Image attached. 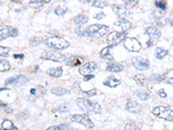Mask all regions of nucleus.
I'll return each instance as SVG.
<instances>
[{"mask_svg":"<svg viewBox=\"0 0 173 130\" xmlns=\"http://www.w3.org/2000/svg\"><path fill=\"white\" fill-rule=\"evenodd\" d=\"M44 44L55 50H64L69 46V43L61 36H50L44 41Z\"/></svg>","mask_w":173,"mask_h":130,"instance_id":"nucleus-2","label":"nucleus"},{"mask_svg":"<svg viewBox=\"0 0 173 130\" xmlns=\"http://www.w3.org/2000/svg\"><path fill=\"white\" fill-rule=\"evenodd\" d=\"M2 128L4 130H12V129H16V127L14 126V124L12 123V121H10L9 120H5L3 122H2Z\"/></svg>","mask_w":173,"mask_h":130,"instance_id":"nucleus-26","label":"nucleus"},{"mask_svg":"<svg viewBox=\"0 0 173 130\" xmlns=\"http://www.w3.org/2000/svg\"><path fill=\"white\" fill-rule=\"evenodd\" d=\"M18 35V30L9 25H0V41L7 37H15Z\"/></svg>","mask_w":173,"mask_h":130,"instance_id":"nucleus-6","label":"nucleus"},{"mask_svg":"<svg viewBox=\"0 0 173 130\" xmlns=\"http://www.w3.org/2000/svg\"><path fill=\"white\" fill-rule=\"evenodd\" d=\"M58 130H68V124H61L58 126Z\"/></svg>","mask_w":173,"mask_h":130,"instance_id":"nucleus-41","label":"nucleus"},{"mask_svg":"<svg viewBox=\"0 0 173 130\" xmlns=\"http://www.w3.org/2000/svg\"><path fill=\"white\" fill-rule=\"evenodd\" d=\"M0 130H2V129H1V128H0Z\"/></svg>","mask_w":173,"mask_h":130,"instance_id":"nucleus-50","label":"nucleus"},{"mask_svg":"<svg viewBox=\"0 0 173 130\" xmlns=\"http://www.w3.org/2000/svg\"><path fill=\"white\" fill-rule=\"evenodd\" d=\"M97 68V64L96 63L94 62H89L86 64H84L82 67L80 68L79 70V72L80 74L82 75H87L89 74H91L92 72H94V70H96Z\"/></svg>","mask_w":173,"mask_h":130,"instance_id":"nucleus-13","label":"nucleus"},{"mask_svg":"<svg viewBox=\"0 0 173 130\" xmlns=\"http://www.w3.org/2000/svg\"><path fill=\"white\" fill-rule=\"evenodd\" d=\"M90 1H82V3H89Z\"/></svg>","mask_w":173,"mask_h":130,"instance_id":"nucleus-47","label":"nucleus"},{"mask_svg":"<svg viewBox=\"0 0 173 130\" xmlns=\"http://www.w3.org/2000/svg\"><path fill=\"white\" fill-rule=\"evenodd\" d=\"M112 8L113 12H114L119 17H120L121 19H125V17H127L128 14H129L127 8L125 5H112Z\"/></svg>","mask_w":173,"mask_h":130,"instance_id":"nucleus-12","label":"nucleus"},{"mask_svg":"<svg viewBox=\"0 0 173 130\" xmlns=\"http://www.w3.org/2000/svg\"><path fill=\"white\" fill-rule=\"evenodd\" d=\"M155 5H156L158 8H159L160 10H165V7H166V4H165L164 2H163V1H156V2H155Z\"/></svg>","mask_w":173,"mask_h":130,"instance_id":"nucleus-34","label":"nucleus"},{"mask_svg":"<svg viewBox=\"0 0 173 130\" xmlns=\"http://www.w3.org/2000/svg\"><path fill=\"white\" fill-rule=\"evenodd\" d=\"M134 80L136 81L138 85L140 86H145L147 83V78L145 76V75H141V74H138L134 76Z\"/></svg>","mask_w":173,"mask_h":130,"instance_id":"nucleus-25","label":"nucleus"},{"mask_svg":"<svg viewBox=\"0 0 173 130\" xmlns=\"http://www.w3.org/2000/svg\"><path fill=\"white\" fill-rule=\"evenodd\" d=\"M153 115L158 118L164 119L166 120H171L173 119V111L164 106L156 107L153 111Z\"/></svg>","mask_w":173,"mask_h":130,"instance_id":"nucleus-4","label":"nucleus"},{"mask_svg":"<svg viewBox=\"0 0 173 130\" xmlns=\"http://www.w3.org/2000/svg\"><path fill=\"white\" fill-rule=\"evenodd\" d=\"M124 69L122 64L119 63H109L107 66V71H111V72H120Z\"/></svg>","mask_w":173,"mask_h":130,"instance_id":"nucleus-18","label":"nucleus"},{"mask_svg":"<svg viewBox=\"0 0 173 130\" xmlns=\"http://www.w3.org/2000/svg\"><path fill=\"white\" fill-rule=\"evenodd\" d=\"M82 63V58L79 56H70L67 59V64L70 66H78Z\"/></svg>","mask_w":173,"mask_h":130,"instance_id":"nucleus-21","label":"nucleus"},{"mask_svg":"<svg viewBox=\"0 0 173 130\" xmlns=\"http://www.w3.org/2000/svg\"><path fill=\"white\" fill-rule=\"evenodd\" d=\"M10 69V63L5 59H1L0 60V71L1 72H5L8 71Z\"/></svg>","mask_w":173,"mask_h":130,"instance_id":"nucleus-27","label":"nucleus"},{"mask_svg":"<svg viewBox=\"0 0 173 130\" xmlns=\"http://www.w3.org/2000/svg\"><path fill=\"white\" fill-rule=\"evenodd\" d=\"M14 57L15 58H23L24 55H14Z\"/></svg>","mask_w":173,"mask_h":130,"instance_id":"nucleus-45","label":"nucleus"},{"mask_svg":"<svg viewBox=\"0 0 173 130\" xmlns=\"http://www.w3.org/2000/svg\"><path fill=\"white\" fill-rule=\"evenodd\" d=\"M10 48L0 46V56H7L10 52Z\"/></svg>","mask_w":173,"mask_h":130,"instance_id":"nucleus-30","label":"nucleus"},{"mask_svg":"<svg viewBox=\"0 0 173 130\" xmlns=\"http://www.w3.org/2000/svg\"><path fill=\"white\" fill-rule=\"evenodd\" d=\"M47 73L50 75H51V76H53V77L58 78V77H61V75H62V69L61 67L50 68V69L47 70Z\"/></svg>","mask_w":173,"mask_h":130,"instance_id":"nucleus-19","label":"nucleus"},{"mask_svg":"<svg viewBox=\"0 0 173 130\" xmlns=\"http://www.w3.org/2000/svg\"><path fill=\"white\" fill-rule=\"evenodd\" d=\"M51 92H52L53 94H55L56 95H59V96L70 93L68 90L64 89V88H61V87H55V88H53V89L51 90Z\"/></svg>","mask_w":173,"mask_h":130,"instance_id":"nucleus-24","label":"nucleus"},{"mask_svg":"<svg viewBox=\"0 0 173 130\" xmlns=\"http://www.w3.org/2000/svg\"><path fill=\"white\" fill-rule=\"evenodd\" d=\"M47 130H58V126H52L50 128H49Z\"/></svg>","mask_w":173,"mask_h":130,"instance_id":"nucleus-44","label":"nucleus"},{"mask_svg":"<svg viewBox=\"0 0 173 130\" xmlns=\"http://www.w3.org/2000/svg\"><path fill=\"white\" fill-rule=\"evenodd\" d=\"M41 38H38V37H32L31 40H30V44L32 46H35V45L38 44H40V42H41Z\"/></svg>","mask_w":173,"mask_h":130,"instance_id":"nucleus-35","label":"nucleus"},{"mask_svg":"<svg viewBox=\"0 0 173 130\" xmlns=\"http://www.w3.org/2000/svg\"><path fill=\"white\" fill-rule=\"evenodd\" d=\"M136 4H137V1H135V0L126 1V2H125V6H126L127 8H132V7H133Z\"/></svg>","mask_w":173,"mask_h":130,"instance_id":"nucleus-36","label":"nucleus"},{"mask_svg":"<svg viewBox=\"0 0 173 130\" xmlns=\"http://www.w3.org/2000/svg\"><path fill=\"white\" fill-rule=\"evenodd\" d=\"M105 17H106V14L104 12H100V13H96L95 15H94V17L98 19V20H101L102 18H104Z\"/></svg>","mask_w":173,"mask_h":130,"instance_id":"nucleus-39","label":"nucleus"},{"mask_svg":"<svg viewBox=\"0 0 173 130\" xmlns=\"http://www.w3.org/2000/svg\"><path fill=\"white\" fill-rule=\"evenodd\" d=\"M158 94H159V95L161 96V97H166L167 96V95H166V93L164 92V90H160L159 91H158Z\"/></svg>","mask_w":173,"mask_h":130,"instance_id":"nucleus-42","label":"nucleus"},{"mask_svg":"<svg viewBox=\"0 0 173 130\" xmlns=\"http://www.w3.org/2000/svg\"><path fill=\"white\" fill-rule=\"evenodd\" d=\"M76 103L77 105L85 112L95 113V114L101 113V107L96 101L88 100V99H84V98H78L76 100Z\"/></svg>","mask_w":173,"mask_h":130,"instance_id":"nucleus-1","label":"nucleus"},{"mask_svg":"<svg viewBox=\"0 0 173 130\" xmlns=\"http://www.w3.org/2000/svg\"><path fill=\"white\" fill-rule=\"evenodd\" d=\"M168 50H164V49L160 48V47L156 48V50H155V55L159 60H161V59H163L164 57H165L166 55H168Z\"/></svg>","mask_w":173,"mask_h":130,"instance_id":"nucleus-23","label":"nucleus"},{"mask_svg":"<svg viewBox=\"0 0 173 130\" xmlns=\"http://www.w3.org/2000/svg\"><path fill=\"white\" fill-rule=\"evenodd\" d=\"M109 27L105 25H92L86 29V34L90 36H102L106 35Z\"/></svg>","mask_w":173,"mask_h":130,"instance_id":"nucleus-3","label":"nucleus"},{"mask_svg":"<svg viewBox=\"0 0 173 130\" xmlns=\"http://www.w3.org/2000/svg\"><path fill=\"white\" fill-rule=\"evenodd\" d=\"M124 46L127 50L132 52H138L141 50L140 43L134 37H127L124 41Z\"/></svg>","mask_w":173,"mask_h":130,"instance_id":"nucleus-8","label":"nucleus"},{"mask_svg":"<svg viewBox=\"0 0 173 130\" xmlns=\"http://www.w3.org/2000/svg\"><path fill=\"white\" fill-rule=\"evenodd\" d=\"M1 104H2V102H1V101H0V105H1Z\"/></svg>","mask_w":173,"mask_h":130,"instance_id":"nucleus-49","label":"nucleus"},{"mask_svg":"<svg viewBox=\"0 0 173 130\" xmlns=\"http://www.w3.org/2000/svg\"><path fill=\"white\" fill-rule=\"evenodd\" d=\"M106 5H107V3H106V2H103V1H94V2L93 3V6L97 7V8H100V9L104 8Z\"/></svg>","mask_w":173,"mask_h":130,"instance_id":"nucleus-31","label":"nucleus"},{"mask_svg":"<svg viewBox=\"0 0 173 130\" xmlns=\"http://www.w3.org/2000/svg\"><path fill=\"white\" fill-rule=\"evenodd\" d=\"M126 109L127 110L128 112H130V113L137 114L142 109V107L136 101L129 100L127 101V106H126Z\"/></svg>","mask_w":173,"mask_h":130,"instance_id":"nucleus-14","label":"nucleus"},{"mask_svg":"<svg viewBox=\"0 0 173 130\" xmlns=\"http://www.w3.org/2000/svg\"><path fill=\"white\" fill-rule=\"evenodd\" d=\"M67 10H68L67 6H59L55 10V13L57 16H63L66 13Z\"/></svg>","mask_w":173,"mask_h":130,"instance_id":"nucleus-29","label":"nucleus"},{"mask_svg":"<svg viewBox=\"0 0 173 130\" xmlns=\"http://www.w3.org/2000/svg\"><path fill=\"white\" fill-rule=\"evenodd\" d=\"M127 35V33L126 31L123 32H119V31H112L110 32L107 36V42L110 44H117L119 43H120L123 41L126 36Z\"/></svg>","mask_w":173,"mask_h":130,"instance_id":"nucleus-7","label":"nucleus"},{"mask_svg":"<svg viewBox=\"0 0 173 130\" xmlns=\"http://www.w3.org/2000/svg\"><path fill=\"white\" fill-rule=\"evenodd\" d=\"M42 2V1H31L30 2V5L33 8H37L38 6H41Z\"/></svg>","mask_w":173,"mask_h":130,"instance_id":"nucleus-38","label":"nucleus"},{"mask_svg":"<svg viewBox=\"0 0 173 130\" xmlns=\"http://www.w3.org/2000/svg\"><path fill=\"white\" fill-rule=\"evenodd\" d=\"M42 59L45 60H51L54 62H63L66 60V56L56 50H45L42 53Z\"/></svg>","mask_w":173,"mask_h":130,"instance_id":"nucleus-5","label":"nucleus"},{"mask_svg":"<svg viewBox=\"0 0 173 130\" xmlns=\"http://www.w3.org/2000/svg\"><path fill=\"white\" fill-rule=\"evenodd\" d=\"M171 25H172V26H173V20L171 21Z\"/></svg>","mask_w":173,"mask_h":130,"instance_id":"nucleus-48","label":"nucleus"},{"mask_svg":"<svg viewBox=\"0 0 173 130\" xmlns=\"http://www.w3.org/2000/svg\"><path fill=\"white\" fill-rule=\"evenodd\" d=\"M136 95H138V97L142 101H146L150 98V95L148 94L146 91L145 90H137Z\"/></svg>","mask_w":173,"mask_h":130,"instance_id":"nucleus-28","label":"nucleus"},{"mask_svg":"<svg viewBox=\"0 0 173 130\" xmlns=\"http://www.w3.org/2000/svg\"><path fill=\"white\" fill-rule=\"evenodd\" d=\"M114 25L121 27V29H122L123 30H127L131 27V25H131V23H130L129 21L120 18V19H119V20H117L114 23Z\"/></svg>","mask_w":173,"mask_h":130,"instance_id":"nucleus-22","label":"nucleus"},{"mask_svg":"<svg viewBox=\"0 0 173 130\" xmlns=\"http://www.w3.org/2000/svg\"><path fill=\"white\" fill-rule=\"evenodd\" d=\"M27 77L25 75H17V76H12L8 79L5 80V85L6 86H11V85H22L24 83L27 82Z\"/></svg>","mask_w":173,"mask_h":130,"instance_id":"nucleus-11","label":"nucleus"},{"mask_svg":"<svg viewBox=\"0 0 173 130\" xmlns=\"http://www.w3.org/2000/svg\"><path fill=\"white\" fill-rule=\"evenodd\" d=\"M145 33L152 39H158L161 36V31L154 27H148L145 29Z\"/></svg>","mask_w":173,"mask_h":130,"instance_id":"nucleus-15","label":"nucleus"},{"mask_svg":"<svg viewBox=\"0 0 173 130\" xmlns=\"http://www.w3.org/2000/svg\"><path fill=\"white\" fill-rule=\"evenodd\" d=\"M132 62L133 66L138 70H146L149 68V65H150L149 61L142 56H134L132 59Z\"/></svg>","mask_w":173,"mask_h":130,"instance_id":"nucleus-10","label":"nucleus"},{"mask_svg":"<svg viewBox=\"0 0 173 130\" xmlns=\"http://www.w3.org/2000/svg\"><path fill=\"white\" fill-rule=\"evenodd\" d=\"M83 93L84 94H86L88 96H92V95H94L97 94V90H88V91H83Z\"/></svg>","mask_w":173,"mask_h":130,"instance_id":"nucleus-40","label":"nucleus"},{"mask_svg":"<svg viewBox=\"0 0 173 130\" xmlns=\"http://www.w3.org/2000/svg\"><path fill=\"white\" fill-rule=\"evenodd\" d=\"M75 33L79 36H84L86 34V30H85V28L79 27V28H77L76 30H75Z\"/></svg>","mask_w":173,"mask_h":130,"instance_id":"nucleus-37","label":"nucleus"},{"mask_svg":"<svg viewBox=\"0 0 173 130\" xmlns=\"http://www.w3.org/2000/svg\"><path fill=\"white\" fill-rule=\"evenodd\" d=\"M72 121H75V122H78V123H81L83 126H85L86 128H93L94 124L93 123V121L91 119L88 117V115H72L71 117Z\"/></svg>","mask_w":173,"mask_h":130,"instance_id":"nucleus-9","label":"nucleus"},{"mask_svg":"<svg viewBox=\"0 0 173 130\" xmlns=\"http://www.w3.org/2000/svg\"><path fill=\"white\" fill-rule=\"evenodd\" d=\"M87 21H88V17L86 15H85V14L78 15L73 18V22H74L75 25H84V24L87 23Z\"/></svg>","mask_w":173,"mask_h":130,"instance_id":"nucleus-20","label":"nucleus"},{"mask_svg":"<svg viewBox=\"0 0 173 130\" xmlns=\"http://www.w3.org/2000/svg\"><path fill=\"white\" fill-rule=\"evenodd\" d=\"M125 129L126 130H140V128L136 126L134 123H128L125 127Z\"/></svg>","mask_w":173,"mask_h":130,"instance_id":"nucleus-33","label":"nucleus"},{"mask_svg":"<svg viewBox=\"0 0 173 130\" xmlns=\"http://www.w3.org/2000/svg\"><path fill=\"white\" fill-rule=\"evenodd\" d=\"M113 48L112 45H110V46H107V47H105L103 50H101L100 55H101V57L103 58V59H106V60H112V56L111 55V50Z\"/></svg>","mask_w":173,"mask_h":130,"instance_id":"nucleus-17","label":"nucleus"},{"mask_svg":"<svg viewBox=\"0 0 173 130\" xmlns=\"http://www.w3.org/2000/svg\"><path fill=\"white\" fill-rule=\"evenodd\" d=\"M94 77V75H86V77L84 78V80H85V81H88V80H90V79H93Z\"/></svg>","mask_w":173,"mask_h":130,"instance_id":"nucleus-43","label":"nucleus"},{"mask_svg":"<svg viewBox=\"0 0 173 130\" xmlns=\"http://www.w3.org/2000/svg\"><path fill=\"white\" fill-rule=\"evenodd\" d=\"M120 80H119L117 79L116 77H114L113 75H110V76H108L106 81L103 82L104 83V85L107 86V87H110V88H115V87H117L120 84Z\"/></svg>","mask_w":173,"mask_h":130,"instance_id":"nucleus-16","label":"nucleus"},{"mask_svg":"<svg viewBox=\"0 0 173 130\" xmlns=\"http://www.w3.org/2000/svg\"><path fill=\"white\" fill-rule=\"evenodd\" d=\"M3 90H9V89H0V92L3 91Z\"/></svg>","mask_w":173,"mask_h":130,"instance_id":"nucleus-46","label":"nucleus"},{"mask_svg":"<svg viewBox=\"0 0 173 130\" xmlns=\"http://www.w3.org/2000/svg\"><path fill=\"white\" fill-rule=\"evenodd\" d=\"M56 109L58 110L59 112H61V113H64V112H68L69 110V107H68V105H67V104H62V105H60L59 107H57Z\"/></svg>","mask_w":173,"mask_h":130,"instance_id":"nucleus-32","label":"nucleus"}]
</instances>
